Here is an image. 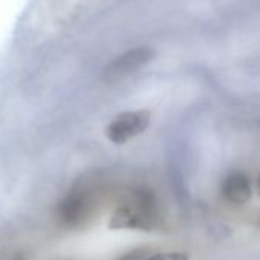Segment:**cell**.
<instances>
[{
    "label": "cell",
    "instance_id": "1",
    "mask_svg": "<svg viewBox=\"0 0 260 260\" xmlns=\"http://www.w3.org/2000/svg\"><path fill=\"white\" fill-rule=\"evenodd\" d=\"M155 222V207L152 195L146 190H137L133 201L120 206L110 219L111 230H152Z\"/></svg>",
    "mask_w": 260,
    "mask_h": 260
},
{
    "label": "cell",
    "instance_id": "2",
    "mask_svg": "<svg viewBox=\"0 0 260 260\" xmlns=\"http://www.w3.org/2000/svg\"><path fill=\"white\" fill-rule=\"evenodd\" d=\"M151 120L148 110H134L117 114L105 128V136L111 143L123 145L145 133Z\"/></svg>",
    "mask_w": 260,
    "mask_h": 260
},
{
    "label": "cell",
    "instance_id": "3",
    "mask_svg": "<svg viewBox=\"0 0 260 260\" xmlns=\"http://www.w3.org/2000/svg\"><path fill=\"white\" fill-rule=\"evenodd\" d=\"M154 55H155V52L149 46L134 47V49L122 53L116 59H113L104 69L102 78L108 82L123 79L125 76H129V75L136 73L139 69H142L143 66H146L154 58Z\"/></svg>",
    "mask_w": 260,
    "mask_h": 260
},
{
    "label": "cell",
    "instance_id": "4",
    "mask_svg": "<svg viewBox=\"0 0 260 260\" xmlns=\"http://www.w3.org/2000/svg\"><path fill=\"white\" fill-rule=\"evenodd\" d=\"M91 210V200L87 193L82 192H72L58 206V218L64 225L76 227L78 224L84 222Z\"/></svg>",
    "mask_w": 260,
    "mask_h": 260
},
{
    "label": "cell",
    "instance_id": "5",
    "mask_svg": "<svg viewBox=\"0 0 260 260\" xmlns=\"http://www.w3.org/2000/svg\"><path fill=\"white\" fill-rule=\"evenodd\" d=\"M222 197L232 204H245L253 195V187L250 177L245 172L233 171L230 172L221 186Z\"/></svg>",
    "mask_w": 260,
    "mask_h": 260
},
{
    "label": "cell",
    "instance_id": "6",
    "mask_svg": "<svg viewBox=\"0 0 260 260\" xmlns=\"http://www.w3.org/2000/svg\"><path fill=\"white\" fill-rule=\"evenodd\" d=\"M143 260H189V256L184 254V253H174V251H169V253H155V254H149L146 256Z\"/></svg>",
    "mask_w": 260,
    "mask_h": 260
},
{
    "label": "cell",
    "instance_id": "7",
    "mask_svg": "<svg viewBox=\"0 0 260 260\" xmlns=\"http://www.w3.org/2000/svg\"><path fill=\"white\" fill-rule=\"evenodd\" d=\"M149 254H151V251L146 250V248H136V250L129 251L128 254H125L123 257H120L119 260H143Z\"/></svg>",
    "mask_w": 260,
    "mask_h": 260
}]
</instances>
